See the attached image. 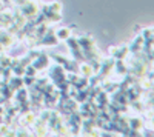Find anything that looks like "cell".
<instances>
[{
    "instance_id": "7a4b0ae2",
    "label": "cell",
    "mask_w": 154,
    "mask_h": 137,
    "mask_svg": "<svg viewBox=\"0 0 154 137\" xmlns=\"http://www.w3.org/2000/svg\"><path fill=\"white\" fill-rule=\"evenodd\" d=\"M57 43H59V39L51 29H48L40 39L35 40V46H56Z\"/></svg>"
},
{
    "instance_id": "9c48e42d",
    "label": "cell",
    "mask_w": 154,
    "mask_h": 137,
    "mask_svg": "<svg viewBox=\"0 0 154 137\" xmlns=\"http://www.w3.org/2000/svg\"><path fill=\"white\" fill-rule=\"evenodd\" d=\"M56 37H57V39H59V42L60 40H63V42H65L66 39H68V37H71L72 34H71V26L69 28H66V26H62V28H59L56 32Z\"/></svg>"
},
{
    "instance_id": "277c9868",
    "label": "cell",
    "mask_w": 154,
    "mask_h": 137,
    "mask_svg": "<svg viewBox=\"0 0 154 137\" xmlns=\"http://www.w3.org/2000/svg\"><path fill=\"white\" fill-rule=\"evenodd\" d=\"M31 65L37 69V71H43L49 66V56H46L45 53H40L32 62H31Z\"/></svg>"
},
{
    "instance_id": "ba28073f",
    "label": "cell",
    "mask_w": 154,
    "mask_h": 137,
    "mask_svg": "<svg viewBox=\"0 0 154 137\" xmlns=\"http://www.w3.org/2000/svg\"><path fill=\"white\" fill-rule=\"evenodd\" d=\"M128 126H130L131 129L142 131L145 128V123H143V120L140 117H131V119H128Z\"/></svg>"
},
{
    "instance_id": "5b68a950",
    "label": "cell",
    "mask_w": 154,
    "mask_h": 137,
    "mask_svg": "<svg viewBox=\"0 0 154 137\" xmlns=\"http://www.w3.org/2000/svg\"><path fill=\"white\" fill-rule=\"evenodd\" d=\"M109 54L114 60H125L126 56L130 54V49H128V46H117L109 49Z\"/></svg>"
},
{
    "instance_id": "e0dca14e",
    "label": "cell",
    "mask_w": 154,
    "mask_h": 137,
    "mask_svg": "<svg viewBox=\"0 0 154 137\" xmlns=\"http://www.w3.org/2000/svg\"><path fill=\"white\" fill-rule=\"evenodd\" d=\"M152 49H154V42H152Z\"/></svg>"
},
{
    "instance_id": "8992f818",
    "label": "cell",
    "mask_w": 154,
    "mask_h": 137,
    "mask_svg": "<svg viewBox=\"0 0 154 137\" xmlns=\"http://www.w3.org/2000/svg\"><path fill=\"white\" fill-rule=\"evenodd\" d=\"M142 48H143V37H142V34H137V35L134 37V40L130 43L128 49H130L131 54H136V53L142 51Z\"/></svg>"
},
{
    "instance_id": "5bb4252c",
    "label": "cell",
    "mask_w": 154,
    "mask_h": 137,
    "mask_svg": "<svg viewBox=\"0 0 154 137\" xmlns=\"http://www.w3.org/2000/svg\"><path fill=\"white\" fill-rule=\"evenodd\" d=\"M35 79H37V77H32V76H25V77H23V85H25V86H32V85H34V82H35Z\"/></svg>"
},
{
    "instance_id": "30bf717a",
    "label": "cell",
    "mask_w": 154,
    "mask_h": 137,
    "mask_svg": "<svg viewBox=\"0 0 154 137\" xmlns=\"http://www.w3.org/2000/svg\"><path fill=\"white\" fill-rule=\"evenodd\" d=\"M116 72L119 74V76H125V74H128V65L125 63L123 60H116L114 62V68H112Z\"/></svg>"
},
{
    "instance_id": "52a82bcc",
    "label": "cell",
    "mask_w": 154,
    "mask_h": 137,
    "mask_svg": "<svg viewBox=\"0 0 154 137\" xmlns=\"http://www.w3.org/2000/svg\"><path fill=\"white\" fill-rule=\"evenodd\" d=\"M79 72L82 74L83 77H86V79H89L93 74H96L94 69H93V66L89 65L88 62H82V63H79Z\"/></svg>"
},
{
    "instance_id": "3957f363",
    "label": "cell",
    "mask_w": 154,
    "mask_h": 137,
    "mask_svg": "<svg viewBox=\"0 0 154 137\" xmlns=\"http://www.w3.org/2000/svg\"><path fill=\"white\" fill-rule=\"evenodd\" d=\"M42 12V14L45 16V19H46V22L48 23H57V22H60V19H62V16H60V12H54V11H51L49 9V6L45 3V5H42V8L38 9Z\"/></svg>"
},
{
    "instance_id": "8fae6325",
    "label": "cell",
    "mask_w": 154,
    "mask_h": 137,
    "mask_svg": "<svg viewBox=\"0 0 154 137\" xmlns=\"http://www.w3.org/2000/svg\"><path fill=\"white\" fill-rule=\"evenodd\" d=\"M22 86H23V77H20V76H14L9 80V88L12 90V93H16Z\"/></svg>"
},
{
    "instance_id": "9a60e30c",
    "label": "cell",
    "mask_w": 154,
    "mask_h": 137,
    "mask_svg": "<svg viewBox=\"0 0 154 137\" xmlns=\"http://www.w3.org/2000/svg\"><path fill=\"white\" fill-rule=\"evenodd\" d=\"M140 31H142V28H140V26H134V32H140Z\"/></svg>"
},
{
    "instance_id": "2e32d148",
    "label": "cell",
    "mask_w": 154,
    "mask_h": 137,
    "mask_svg": "<svg viewBox=\"0 0 154 137\" xmlns=\"http://www.w3.org/2000/svg\"><path fill=\"white\" fill-rule=\"evenodd\" d=\"M2 114H5V109H3V106H0V116Z\"/></svg>"
},
{
    "instance_id": "4fadbf2b",
    "label": "cell",
    "mask_w": 154,
    "mask_h": 137,
    "mask_svg": "<svg viewBox=\"0 0 154 137\" xmlns=\"http://www.w3.org/2000/svg\"><path fill=\"white\" fill-rule=\"evenodd\" d=\"M46 5L49 6L51 11H54V12H60L62 11V3H59V2H51V3H46Z\"/></svg>"
},
{
    "instance_id": "6da1fadb",
    "label": "cell",
    "mask_w": 154,
    "mask_h": 137,
    "mask_svg": "<svg viewBox=\"0 0 154 137\" xmlns=\"http://www.w3.org/2000/svg\"><path fill=\"white\" fill-rule=\"evenodd\" d=\"M65 42H66V43H68V46H69V51H71V54H72L74 60H75V62H79V63L85 62L83 51H82V48H80L79 42H77V39H74V37L71 35V37H68V39H66Z\"/></svg>"
},
{
    "instance_id": "7c38bea8",
    "label": "cell",
    "mask_w": 154,
    "mask_h": 137,
    "mask_svg": "<svg viewBox=\"0 0 154 137\" xmlns=\"http://www.w3.org/2000/svg\"><path fill=\"white\" fill-rule=\"evenodd\" d=\"M25 76H32V77H35V76H37V69L29 63L26 68H25Z\"/></svg>"
}]
</instances>
